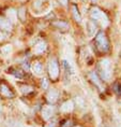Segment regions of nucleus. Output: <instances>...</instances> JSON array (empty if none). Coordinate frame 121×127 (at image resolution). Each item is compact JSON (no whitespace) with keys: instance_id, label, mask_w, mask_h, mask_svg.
<instances>
[{"instance_id":"nucleus-1","label":"nucleus","mask_w":121,"mask_h":127,"mask_svg":"<svg viewBox=\"0 0 121 127\" xmlns=\"http://www.w3.org/2000/svg\"><path fill=\"white\" fill-rule=\"evenodd\" d=\"M113 74V64L109 59L105 58L100 62V75L104 81H108Z\"/></svg>"},{"instance_id":"nucleus-2","label":"nucleus","mask_w":121,"mask_h":127,"mask_svg":"<svg viewBox=\"0 0 121 127\" xmlns=\"http://www.w3.org/2000/svg\"><path fill=\"white\" fill-rule=\"evenodd\" d=\"M90 15L92 20L99 22L102 27H107L108 24H109V21H108V17L106 16V14L104 12H102L99 8H95V7L92 8L90 11Z\"/></svg>"},{"instance_id":"nucleus-3","label":"nucleus","mask_w":121,"mask_h":127,"mask_svg":"<svg viewBox=\"0 0 121 127\" xmlns=\"http://www.w3.org/2000/svg\"><path fill=\"white\" fill-rule=\"evenodd\" d=\"M95 45L101 52H107L109 50V42L103 31H100L95 37Z\"/></svg>"},{"instance_id":"nucleus-4","label":"nucleus","mask_w":121,"mask_h":127,"mask_svg":"<svg viewBox=\"0 0 121 127\" xmlns=\"http://www.w3.org/2000/svg\"><path fill=\"white\" fill-rule=\"evenodd\" d=\"M48 73L52 80H57V78L59 77V66H58V62L56 59H52L49 62L48 65Z\"/></svg>"},{"instance_id":"nucleus-5","label":"nucleus","mask_w":121,"mask_h":127,"mask_svg":"<svg viewBox=\"0 0 121 127\" xmlns=\"http://www.w3.org/2000/svg\"><path fill=\"white\" fill-rule=\"evenodd\" d=\"M0 95H2V96L5 98H13L14 97V93L5 83L0 84Z\"/></svg>"},{"instance_id":"nucleus-6","label":"nucleus","mask_w":121,"mask_h":127,"mask_svg":"<svg viewBox=\"0 0 121 127\" xmlns=\"http://www.w3.org/2000/svg\"><path fill=\"white\" fill-rule=\"evenodd\" d=\"M54 111H55V109H54V107H52V106L43 107V109H42V117H43V120L48 121L50 117L54 115Z\"/></svg>"},{"instance_id":"nucleus-7","label":"nucleus","mask_w":121,"mask_h":127,"mask_svg":"<svg viewBox=\"0 0 121 127\" xmlns=\"http://www.w3.org/2000/svg\"><path fill=\"white\" fill-rule=\"evenodd\" d=\"M58 97H59V92L55 90V88H53V90H50L48 92V94H47V101L50 103H55L57 100H58Z\"/></svg>"},{"instance_id":"nucleus-8","label":"nucleus","mask_w":121,"mask_h":127,"mask_svg":"<svg viewBox=\"0 0 121 127\" xmlns=\"http://www.w3.org/2000/svg\"><path fill=\"white\" fill-rule=\"evenodd\" d=\"M0 29L5 30V31H11L12 30V23L8 18L0 17Z\"/></svg>"},{"instance_id":"nucleus-9","label":"nucleus","mask_w":121,"mask_h":127,"mask_svg":"<svg viewBox=\"0 0 121 127\" xmlns=\"http://www.w3.org/2000/svg\"><path fill=\"white\" fill-rule=\"evenodd\" d=\"M46 50V43L45 42H39L38 44H36L33 47V53L37 54V55H40L43 52H45Z\"/></svg>"},{"instance_id":"nucleus-10","label":"nucleus","mask_w":121,"mask_h":127,"mask_svg":"<svg viewBox=\"0 0 121 127\" xmlns=\"http://www.w3.org/2000/svg\"><path fill=\"white\" fill-rule=\"evenodd\" d=\"M74 109V103H73V101L71 100H68L65 101L64 103H62V106L60 107V110H61V112H71V111Z\"/></svg>"},{"instance_id":"nucleus-11","label":"nucleus","mask_w":121,"mask_h":127,"mask_svg":"<svg viewBox=\"0 0 121 127\" xmlns=\"http://www.w3.org/2000/svg\"><path fill=\"white\" fill-rule=\"evenodd\" d=\"M7 15H8V20L10 21L12 24L15 23V22L17 21V12H15L13 9H10V10H8Z\"/></svg>"},{"instance_id":"nucleus-12","label":"nucleus","mask_w":121,"mask_h":127,"mask_svg":"<svg viewBox=\"0 0 121 127\" xmlns=\"http://www.w3.org/2000/svg\"><path fill=\"white\" fill-rule=\"evenodd\" d=\"M32 71L36 74H42L43 73V66H42V64L39 63V62L33 63L32 64Z\"/></svg>"},{"instance_id":"nucleus-13","label":"nucleus","mask_w":121,"mask_h":127,"mask_svg":"<svg viewBox=\"0 0 121 127\" xmlns=\"http://www.w3.org/2000/svg\"><path fill=\"white\" fill-rule=\"evenodd\" d=\"M87 31L89 37H92L94 34V32L97 31V27H95V24L92 21H89L87 23Z\"/></svg>"},{"instance_id":"nucleus-14","label":"nucleus","mask_w":121,"mask_h":127,"mask_svg":"<svg viewBox=\"0 0 121 127\" xmlns=\"http://www.w3.org/2000/svg\"><path fill=\"white\" fill-rule=\"evenodd\" d=\"M72 13H73V17H74V20L77 22V23H81V14H79V11H78V9L77 7H76L75 4H72Z\"/></svg>"},{"instance_id":"nucleus-15","label":"nucleus","mask_w":121,"mask_h":127,"mask_svg":"<svg viewBox=\"0 0 121 127\" xmlns=\"http://www.w3.org/2000/svg\"><path fill=\"white\" fill-rule=\"evenodd\" d=\"M53 25L57 28H59V29H62V30H66L68 28L70 27L69 24L66 23V22H63V21H58V22H55V23H53Z\"/></svg>"},{"instance_id":"nucleus-16","label":"nucleus","mask_w":121,"mask_h":127,"mask_svg":"<svg viewBox=\"0 0 121 127\" xmlns=\"http://www.w3.org/2000/svg\"><path fill=\"white\" fill-rule=\"evenodd\" d=\"M90 78H91V80H92V82L97 85V86H99V87H101V81H100V79L98 78V75L94 73V72H91L90 73Z\"/></svg>"},{"instance_id":"nucleus-17","label":"nucleus","mask_w":121,"mask_h":127,"mask_svg":"<svg viewBox=\"0 0 121 127\" xmlns=\"http://www.w3.org/2000/svg\"><path fill=\"white\" fill-rule=\"evenodd\" d=\"M25 14H26V9L25 8H20V10H18V12H17V16L20 17V20L21 22L25 21Z\"/></svg>"},{"instance_id":"nucleus-18","label":"nucleus","mask_w":121,"mask_h":127,"mask_svg":"<svg viewBox=\"0 0 121 127\" xmlns=\"http://www.w3.org/2000/svg\"><path fill=\"white\" fill-rule=\"evenodd\" d=\"M20 88V91L23 92L24 94H29V93H31V92H32V90H33V88L31 87V86H29V85H21Z\"/></svg>"},{"instance_id":"nucleus-19","label":"nucleus","mask_w":121,"mask_h":127,"mask_svg":"<svg viewBox=\"0 0 121 127\" xmlns=\"http://www.w3.org/2000/svg\"><path fill=\"white\" fill-rule=\"evenodd\" d=\"M1 52L4 54V55H9V53L12 52V46L11 45H4L1 49Z\"/></svg>"},{"instance_id":"nucleus-20","label":"nucleus","mask_w":121,"mask_h":127,"mask_svg":"<svg viewBox=\"0 0 121 127\" xmlns=\"http://www.w3.org/2000/svg\"><path fill=\"white\" fill-rule=\"evenodd\" d=\"M42 3H43V0H34V1H33L34 8L38 9V10H39V9L42 7Z\"/></svg>"},{"instance_id":"nucleus-21","label":"nucleus","mask_w":121,"mask_h":127,"mask_svg":"<svg viewBox=\"0 0 121 127\" xmlns=\"http://www.w3.org/2000/svg\"><path fill=\"white\" fill-rule=\"evenodd\" d=\"M12 74H14L15 77L18 79H23V77H24V75L20 73V71H18V70H14V72H12Z\"/></svg>"},{"instance_id":"nucleus-22","label":"nucleus","mask_w":121,"mask_h":127,"mask_svg":"<svg viewBox=\"0 0 121 127\" xmlns=\"http://www.w3.org/2000/svg\"><path fill=\"white\" fill-rule=\"evenodd\" d=\"M41 85H42L43 90H46V88L48 87V81H47L46 79H43V80H42V84H41Z\"/></svg>"},{"instance_id":"nucleus-23","label":"nucleus","mask_w":121,"mask_h":127,"mask_svg":"<svg viewBox=\"0 0 121 127\" xmlns=\"http://www.w3.org/2000/svg\"><path fill=\"white\" fill-rule=\"evenodd\" d=\"M71 121H66V122L64 123V124H63V125H61V126H60V127H70V126H71Z\"/></svg>"},{"instance_id":"nucleus-24","label":"nucleus","mask_w":121,"mask_h":127,"mask_svg":"<svg viewBox=\"0 0 121 127\" xmlns=\"http://www.w3.org/2000/svg\"><path fill=\"white\" fill-rule=\"evenodd\" d=\"M58 1H59L62 5H66V4H68V1H69V0H58Z\"/></svg>"},{"instance_id":"nucleus-25","label":"nucleus","mask_w":121,"mask_h":127,"mask_svg":"<svg viewBox=\"0 0 121 127\" xmlns=\"http://www.w3.org/2000/svg\"><path fill=\"white\" fill-rule=\"evenodd\" d=\"M47 127H56V123H55V122H52V123H49L48 125H47Z\"/></svg>"},{"instance_id":"nucleus-26","label":"nucleus","mask_w":121,"mask_h":127,"mask_svg":"<svg viewBox=\"0 0 121 127\" xmlns=\"http://www.w3.org/2000/svg\"><path fill=\"white\" fill-rule=\"evenodd\" d=\"M3 39V34H2V32H0V40Z\"/></svg>"}]
</instances>
